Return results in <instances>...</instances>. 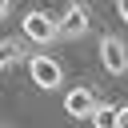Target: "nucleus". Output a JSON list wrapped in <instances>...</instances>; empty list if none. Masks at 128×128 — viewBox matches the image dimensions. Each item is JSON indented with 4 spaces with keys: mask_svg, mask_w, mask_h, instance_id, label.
Wrapping results in <instances>:
<instances>
[{
    "mask_svg": "<svg viewBox=\"0 0 128 128\" xmlns=\"http://www.w3.org/2000/svg\"><path fill=\"white\" fill-rule=\"evenodd\" d=\"M20 32L36 44V48H44V44H52V40H60V20L52 16V12H40V8H32V12H24V20H20Z\"/></svg>",
    "mask_w": 128,
    "mask_h": 128,
    "instance_id": "1",
    "label": "nucleus"
},
{
    "mask_svg": "<svg viewBox=\"0 0 128 128\" xmlns=\"http://www.w3.org/2000/svg\"><path fill=\"white\" fill-rule=\"evenodd\" d=\"M28 76H32V84L44 88V92H56V88L64 84V68H60V60L48 56V52H32V56H28Z\"/></svg>",
    "mask_w": 128,
    "mask_h": 128,
    "instance_id": "2",
    "label": "nucleus"
},
{
    "mask_svg": "<svg viewBox=\"0 0 128 128\" xmlns=\"http://www.w3.org/2000/svg\"><path fill=\"white\" fill-rule=\"evenodd\" d=\"M100 68L108 76H124L128 72V44L112 32H100Z\"/></svg>",
    "mask_w": 128,
    "mask_h": 128,
    "instance_id": "3",
    "label": "nucleus"
},
{
    "mask_svg": "<svg viewBox=\"0 0 128 128\" xmlns=\"http://www.w3.org/2000/svg\"><path fill=\"white\" fill-rule=\"evenodd\" d=\"M96 104H100V96H96L88 84H72V88L64 92V112H68L72 120H92Z\"/></svg>",
    "mask_w": 128,
    "mask_h": 128,
    "instance_id": "4",
    "label": "nucleus"
},
{
    "mask_svg": "<svg viewBox=\"0 0 128 128\" xmlns=\"http://www.w3.org/2000/svg\"><path fill=\"white\" fill-rule=\"evenodd\" d=\"M88 32H92V12H88V4H68V8L60 12V36L80 40V36H88Z\"/></svg>",
    "mask_w": 128,
    "mask_h": 128,
    "instance_id": "5",
    "label": "nucleus"
},
{
    "mask_svg": "<svg viewBox=\"0 0 128 128\" xmlns=\"http://www.w3.org/2000/svg\"><path fill=\"white\" fill-rule=\"evenodd\" d=\"M20 60H28L24 56V44L16 36H0V68H16Z\"/></svg>",
    "mask_w": 128,
    "mask_h": 128,
    "instance_id": "6",
    "label": "nucleus"
},
{
    "mask_svg": "<svg viewBox=\"0 0 128 128\" xmlns=\"http://www.w3.org/2000/svg\"><path fill=\"white\" fill-rule=\"evenodd\" d=\"M92 124H96V128H116V108H112L108 100H100L96 112H92Z\"/></svg>",
    "mask_w": 128,
    "mask_h": 128,
    "instance_id": "7",
    "label": "nucleus"
},
{
    "mask_svg": "<svg viewBox=\"0 0 128 128\" xmlns=\"http://www.w3.org/2000/svg\"><path fill=\"white\" fill-rule=\"evenodd\" d=\"M116 128H128V104L116 108Z\"/></svg>",
    "mask_w": 128,
    "mask_h": 128,
    "instance_id": "8",
    "label": "nucleus"
},
{
    "mask_svg": "<svg viewBox=\"0 0 128 128\" xmlns=\"http://www.w3.org/2000/svg\"><path fill=\"white\" fill-rule=\"evenodd\" d=\"M116 16H120V20L128 24V0H116Z\"/></svg>",
    "mask_w": 128,
    "mask_h": 128,
    "instance_id": "9",
    "label": "nucleus"
},
{
    "mask_svg": "<svg viewBox=\"0 0 128 128\" xmlns=\"http://www.w3.org/2000/svg\"><path fill=\"white\" fill-rule=\"evenodd\" d=\"M8 16H12V4H8V0H0V20H8Z\"/></svg>",
    "mask_w": 128,
    "mask_h": 128,
    "instance_id": "10",
    "label": "nucleus"
},
{
    "mask_svg": "<svg viewBox=\"0 0 128 128\" xmlns=\"http://www.w3.org/2000/svg\"><path fill=\"white\" fill-rule=\"evenodd\" d=\"M0 128H8V124H0Z\"/></svg>",
    "mask_w": 128,
    "mask_h": 128,
    "instance_id": "11",
    "label": "nucleus"
}]
</instances>
